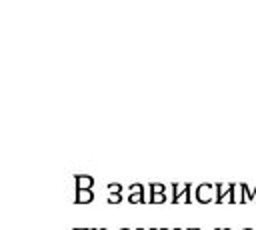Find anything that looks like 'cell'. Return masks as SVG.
I'll return each instance as SVG.
<instances>
[{"mask_svg": "<svg viewBox=\"0 0 256 230\" xmlns=\"http://www.w3.org/2000/svg\"><path fill=\"white\" fill-rule=\"evenodd\" d=\"M188 230H194V228H188Z\"/></svg>", "mask_w": 256, "mask_h": 230, "instance_id": "obj_16", "label": "cell"}, {"mask_svg": "<svg viewBox=\"0 0 256 230\" xmlns=\"http://www.w3.org/2000/svg\"><path fill=\"white\" fill-rule=\"evenodd\" d=\"M122 200V194H110L108 196V204H118Z\"/></svg>", "mask_w": 256, "mask_h": 230, "instance_id": "obj_8", "label": "cell"}, {"mask_svg": "<svg viewBox=\"0 0 256 230\" xmlns=\"http://www.w3.org/2000/svg\"><path fill=\"white\" fill-rule=\"evenodd\" d=\"M244 230H252V228H244Z\"/></svg>", "mask_w": 256, "mask_h": 230, "instance_id": "obj_15", "label": "cell"}, {"mask_svg": "<svg viewBox=\"0 0 256 230\" xmlns=\"http://www.w3.org/2000/svg\"><path fill=\"white\" fill-rule=\"evenodd\" d=\"M194 230H198V228H194Z\"/></svg>", "mask_w": 256, "mask_h": 230, "instance_id": "obj_17", "label": "cell"}, {"mask_svg": "<svg viewBox=\"0 0 256 230\" xmlns=\"http://www.w3.org/2000/svg\"><path fill=\"white\" fill-rule=\"evenodd\" d=\"M148 190H150V198H148V202L158 204V202H164V200H166V186H164V184L152 182L150 186H148Z\"/></svg>", "mask_w": 256, "mask_h": 230, "instance_id": "obj_2", "label": "cell"}, {"mask_svg": "<svg viewBox=\"0 0 256 230\" xmlns=\"http://www.w3.org/2000/svg\"><path fill=\"white\" fill-rule=\"evenodd\" d=\"M216 186V204H222L224 200H228V194H230V184H214Z\"/></svg>", "mask_w": 256, "mask_h": 230, "instance_id": "obj_5", "label": "cell"}, {"mask_svg": "<svg viewBox=\"0 0 256 230\" xmlns=\"http://www.w3.org/2000/svg\"><path fill=\"white\" fill-rule=\"evenodd\" d=\"M92 230H106V228H92Z\"/></svg>", "mask_w": 256, "mask_h": 230, "instance_id": "obj_9", "label": "cell"}, {"mask_svg": "<svg viewBox=\"0 0 256 230\" xmlns=\"http://www.w3.org/2000/svg\"><path fill=\"white\" fill-rule=\"evenodd\" d=\"M92 200H94L92 190H76V196H74L76 204H86V202H92Z\"/></svg>", "mask_w": 256, "mask_h": 230, "instance_id": "obj_6", "label": "cell"}, {"mask_svg": "<svg viewBox=\"0 0 256 230\" xmlns=\"http://www.w3.org/2000/svg\"><path fill=\"white\" fill-rule=\"evenodd\" d=\"M216 230H230V228H216Z\"/></svg>", "mask_w": 256, "mask_h": 230, "instance_id": "obj_10", "label": "cell"}, {"mask_svg": "<svg viewBox=\"0 0 256 230\" xmlns=\"http://www.w3.org/2000/svg\"><path fill=\"white\" fill-rule=\"evenodd\" d=\"M160 230H166V228H160ZM174 230H180V228H174Z\"/></svg>", "mask_w": 256, "mask_h": 230, "instance_id": "obj_11", "label": "cell"}, {"mask_svg": "<svg viewBox=\"0 0 256 230\" xmlns=\"http://www.w3.org/2000/svg\"><path fill=\"white\" fill-rule=\"evenodd\" d=\"M118 230H128V228H118Z\"/></svg>", "mask_w": 256, "mask_h": 230, "instance_id": "obj_13", "label": "cell"}, {"mask_svg": "<svg viewBox=\"0 0 256 230\" xmlns=\"http://www.w3.org/2000/svg\"><path fill=\"white\" fill-rule=\"evenodd\" d=\"M138 230H144V228H138ZM152 230H156V228H152Z\"/></svg>", "mask_w": 256, "mask_h": 230, "instance_id": "obj_14", "label": "cell"}, {"mask_svg": "<svg viewBox=\"0 0 256 230\" xmlns=\"http://www.w3.org/2000/svg\"><path fill=\"white\" fill-rule=\"evenodd\" d=\"M254 198H256V188H254Z\"/></svg>", "mask_w": 256, "mask_h": 230, "instance_id": "obj_12", "label": "cell"}, {"mask_svg": "<svg viewBox=\"0 0 256 230\" xmlns=\"http://www.w3.org/2000/svg\"><path fill=\"white\" fill-rule=\"evenodd\" d=\"M108 192L110 194H122V186L118 182H110L108 184Z\"/></svg>", "mask_w": 256, "mask_h": 230, "instance_id": "obj_7", "label": "cell"}, {"mask_svg": "<svg viewBox=\"0 0 256 230\" xmlns=\"http://www.w3.org/2000/svg\"><path fill=\"white\" fill-rule=\"evenodd\" d=\"M128 190H130V196H128V202L130 204L144 202V184H132Z\"/></svg>", "mask_w": 256, "mask_h": 230, "instance_id": "obj_3", "label": "cell"}, {"mask_svg": "<svg viewBox=\"0 0 256 230\" xmlns=\"http://www.w3.org/2000/svg\"><path fill=\"white\" fill-rule=\"evenodd\" d=\"M212 190H216V186H212V184H200L198 188H196V200L200 202V204H208V202H212V200H216V194L212 192Z\"/></svg>", "mask_w": 256, "mask_h": 230, "instance_id": "obj_1", "label": "cell"}, {"mask_svg": "<svg viewBox=\"0 0 256 230\" xmlns=\"http://www.w3.org/2000/svg\"><path fill=\"white\" fill-rule=\"evenodd\" d=\"M74 180H76V190H92L94 186V178L86 174H76Z\"/></svg>", "mask_w": 256, "mask_h": 230, "instance_id": "obj_4", "label": "cell"}]
</instances>
